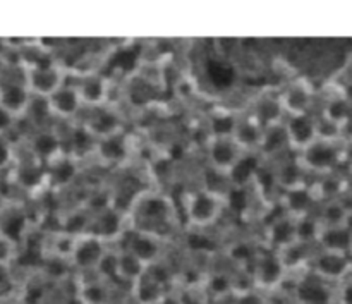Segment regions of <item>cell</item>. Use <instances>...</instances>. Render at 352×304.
Instances as JSON below:
<instances>
[{"instance_id":"cell-1","label":"cell","mask_w":352,"mask_h":304,"mask_svg":"<svg viewBox=\"0 0 352 304\" xmlns=\"http://www.w3.org/2000/svg\"><path fill=\"white\" fill-rule=\"evenodd\" d=\"M299 165L305 169L306 174L329 175L336 174L337 169L342 165V141L318 140L309 144L298 157Z\"/></svg>"},{"instance_id":"cell-2","label":"cell","mask_w":352,"mask_h":304,"mask_svg":"<svg viewBox=\"0 0 352 304\" xmlns=\"http://www.w3.org/2000/svg\"><path fill=\"white\" fill-rule=\"evenodd\" d=\"M223 212V196L212 189H199L191 193L186 202L188 222L196 229L210 227L220 219Z\"/></svg>"},{"instance_id":"cell-3","label":"cell","mask_w":352,"mask_h":304,"mask_svg":"<svg viewBox=\"0 0 352 304\" xmlns=\"http://www.w3.org/2000/svg\"><path fill=\"white\" fill-rule=\"evenodd\" d=\"M24 85L28 86L31 95H36L40 98L47 100L60 86L65 85V76L60 67L54 65L52 62H43V64L33 65L28 71Z\"/></svg>"},{"instance_id":"cell-4","label":"cell","mask_w":352,"mask_h":304,"mask_svg":"<svg viewBox=\"0 0 352 304\" xmlns=\"http://www.w3.org/2000/svg\"><path fill=\"white\" fill-rule=\"evenodd\" d=\"M309 265H311V274L325 281L327 284L342 282L349 277L352 270V257L318 250V253L313 254Z\"/></svg>"},{"instance_id":"cell-5","label":"cell","mask_w":352,"mask_h":304,"mask_svg":"<svg viewBox=\"0 0 352 304\" xmlns=\"http://www.w3.org/2000/svg\"><path fill=\"white\" fill-rule=\"evenodd\" d=\"M244 151L241 150L239 144L234 141L232 136H220L210 138L208 146H206V157H208L210 167L213 172L219 174H230L237 162L243 158Z\"/></svg>"},{"instance_id":"cell-6","label":"cell","mask_w":352,"mask_h":304,"mask_svg":"<svg viewBox=\"0 0 352 304\" xmlns=\"http://www.w3.org/2000/svg\"><path fill=\"white\" fill-rule=\"evenodd\" d=\"M285 275H287V270H285L277 251L260 254L256 258V265H254L253 272L254 289L261 292L275 291V289L284 284Z\"/></svg>"},{"instance_id":"cell-7","label":"cell","mask_w":352,"mask_h":304,"mask_svg":"<svg viewBox=\"0 0 352 304\" xmlns=\"http://www.w3.org/2000/svg\"><path fill=\"white\" fill-rule=\"evenodd\" d=\"M107 253V244L95 234H81L72 243L69 257L71 263L79 270H95L98 261Z\"/></svg>"},{"instance_id":"cell-8","label":"cell","mask_w":352,"mask_h":304,"mask_svg":"<svg viewBox=\"0 0 352 304\" xmlns=\"http://www.w3.org/2000/svg\"><path fill=\"white\" fill-rule=\"evenodd\" d=\"M278 100H280L285 117L306 116V113H313L315 91H313L309 83L299 79V81L291 83L284 91L278 93Z\"/></svg>"},{"instance_id":"cell-9","label":"cell","mask_w":352,"mask_h":304,"mask_svg":"<svg viewBox=\"0 0 352 304\" xmlns=\"http://www.w3.org/2000/svg\"><path fill=\"white\" fill-rule=\"evenodd\" d=\"M284 126L285 133H287L289 148L296 150L298 153L318 140V117L313 113L285 117Z\"/></svg>"},{"instance_id":"cell-10","label":"cell","mask_w":352,"mask_h":304,"mask_svg":"<svg viewBox=\"0 0 352 304\" xmlns=\"http://www.w3.org/2000/svg\"><path fill=\"white\" fill-rule=\"evenodd\" d=\"M48 116L60 117V119H72L82 109V102L76 85H64L45 100Z\"/></svg>"},{"instance_id":"cell-11","label":"cell","mask_w":352,"mask_h":304,"mask_svg":"<svg viewBox=\"0 0 352 304\" xmlns=\"http://www.w3.org/2000/svg\"><path fill=\"white\" fill-rule=\"evenodd\" d=\"M294 301L298 304H333L336 294L322 279L308 275L298 281L294 287Z\"/></svg>"},{"instance_id":"cell-12","label":"cell","mask_w":352,"mask_h":304,"mask_svg":"<svg viewBox=\"0 0 352 304\" xmlns=\"http://www.w3.org/2000/svg\"><path fill=\"white\" fill-rule=\"evenodd\" d=\"M76 88H78L82 107L98 109V107L105 105L107 98H109V83L98 72H88L82 76Z\"/></svg>"},{"instance_id":"cell-13","label":"cell","mask_w":352,"mask_h":304,"mask_svg":"<svg viewBox=\"0 0 352 304\" xmlns=\"http://www.w3.org/2000/svg\"><path fill=\"white\" fill-rule=\"evenodd\" d=\"M316 202L318 199H316L315 191L308 184H302L284 191L282 206H284L285 215L292 217V219H299V217L313 215V208L316 206Z\"/></svg>"},{"instance_id":"cell-14","label":"cell","mask_w":352,"mask_h":304,"mask_svg":"<svg viewBox=\"0 0 352 304\" xmlns=\"http://www.w3.org/2000/svg\"><path fill=\"white\" fill-rule=\"evenodd\" d=\"M85 129L96 140H103V138L122 134V120H120V116H117L112 110L98 107V109H93L91 117L85 124Z\"/></svg>"},{"instance_id":"cell-15","label":"cell","mask_w":352,"mask_h":304,"mask_svg":"<svg viewBox=\"0 0 352 304\" xmlns=\"http://www.w3.org/2000/svg\"><path fill=\"white\" fill-rule=\"evenodd\" d=\"M316 246L320 251L352 257V229L349 226L322 227L318 239H316Z\"/></svg>"},{"instance_id":"cell-16","label":"cell","mask_w":352,"mask_h":304,"mask_svg":"<svg viewBox=\"0 0 352 304\" xmlns=\"http://www.w3.org/2000/svg\"><path fill=\"white\" fill-rule=\"evenodd\" d=\"M0 107L19 117L31 107V93L24 83H6L0 86Z\"/></svg>"},{"instance_id":"cell-17","label":"cell","mask_w":352,"mask_h":304,"mask_svg":"<svg viewBox=\"0 0 352 304\" xmlns=\"http://www.w3.org/2000/svg\"><path fill=\"white\" fill-rule=\"evenodd\" d=\"M263 131L265 127H261L251 116L239 117L232 138L243 151H258L261 138H263Z\"/></svg>"},{"instance_id":"cell-18","label":"cell","mask_w":352,"mask_h":304,"mask_svg":"<svg viewBox=\"0 0 352 304\" xmlns=\"http://www.w3.org/2000/svg\"><path fill=\"white\" fill-rule=\"evenodd\" d=\"M268 243L275 251H282L289 248L291 244L298 243V236H296V219L289 215L278 217L275 222L270 224L268 227Z\"/></svg>"},{"instance_id":"cell-19","label":"cell","mask_w":352,"mask_h":304,"mask_svg":"<svg viewBox=\"0 0 352 304\" xmlns=\"http://www.w3.org/2000/svg\"><path fill=\"white\" fill-rule=\"evenodd\" d=\"M261 127H270L278 122H284V110H282L278 95H265L254 102L253 112L250 113Z\"/></svg>"},{"instance_id":"cell-20","label":"cell","mask_w":352,"mask_h":304,"mask_svg":"<svg viewBox=\"0 0 352 304\" xmlns=\"http://www.w3.org/2000/svg\"><path fill=\"white\" fill-rule=\"evenodd\" d=\"M124 250L133 253L136 258H140L146 267L157 263L158 257H160V244H158L157 237H153L148 232L133 234V237H131Z\"/></svg>"},{"instance_id":"cell-21","label":"cell","mask_w":352,"mask_h":304,"mask_svg":"<svg viewBox=\"0 0 352 304\" xmlns=\"http://www.w3.org/2000/svg\"><path fill=\"white\" fill-rule=\"evenodd\" d=\"M322 227H342L349 226L352 220V210L344 199H330L322 206V212L316 215Z\"/></svg>"},{"instance_id":"cell-22","label":"cell","mask_w":352,"mask_h":304,"mask_svg":"<svg viewBox=\"0 0 352 304\" xmlns=\"http://www.w3.org/2000/svg\"><path fill=\"white\" fill-rule=\"evenodd\" d=\"M165 294H167L165 285H162L160 282L155 281V279L148 274V270L140 281L133 284L134 304H158Z\"/></svg>"},{"instance_id":"cell-23","label":"cell","mask_w":352,"mask_h":304,"mask_svg":"<svg viewBox=\"0 0 352 304\" xmlns=\"http://www.w3.org/2000/svg\"><path fill=\"white\" fill-rule=\"evenodd\" d=\"M30 146L38 160L54 162L60 153V138L54 131H40L33 136Z\"/></svg>"},{"instance_id":"cell-24","label":"cell","mask_w":352,"mask_h":304,"mask_svg":"<svg viewBox=\"0 0 352 304\" xmlns=\"http://www.w3.org/2000/svg\"><path fill=\"white\" fill-rule=\"evenodd\" d=\"M285 148H289V140L284 122L265 127L258 155H261V157H275V155L282 153Z\"/></svg>"},{"instance_id":"cell-25","label":"cell","mask_w":352,"mask_h":304,"mask_svg":"<svg viewBox=\"0 0 352 304\" xmlns=\"http://www.w3.org/2000/svg\"><path fill=\"white\" fill-rule=\"evenodd\" d=\"M146 265L140 258L134 257L133 253L126 250L117 251V277H119V281L134 284L146 274Z\"/></svg>"},{"instance_id":"cell-26","label":"cell","mask_w":352,"mask_h":304,"mask_svg":"<svg viewBox=\"0 0 352 304\" xmlns=\"http://www.w3.org/2000/svg\"><path fill=\"white\" fill-rule=\"evenodd\" d=\"M95 151L107 164H117L127 157V143L122 134H116V136L98 140V143L95 144Z\"/></svg>"},{"instance_id":"cell-27","label":"cell","mask_w":352,"mask_h":304,"mask_svg":"<svg viewBox=\"0 0 352 304\" xmlns=\"http://www.w3.org/2000/svg\"><path fill=\"white\" fill-rule=\"evenodd\" d=\"M351 117L352 109L349 107V103L342 98L340 93H337L336 96H330L322 109V119L337 127H342Z\"/></svg>"},{"instance_id":"cell-28","label":"cell","mask_w":352,"mask_h":304,"mask_svg":"<svg viewBox=\"0 0 352 304\" xmlns=\"http://www.w3.org/2000/svg\"><path fill=\"white\" fill-rule=\"evenodd\" d=\"M170 203L162 196H150L138 206V213L143 220L150 222H167L170 219Z\"/></svg>"},{"instance_id":"cell-29","label":"cell","mask_w":352,"mask_h":304,"mask_svg":"<svg viewBox=\"0 0 352 304\" xmlns=\"http://www.w3.org/2000/svg\"><path fill=\"white\" fill-rule=\"evenodd\" d=\"M275 179H277V184L280 186L284 191H287V189L306 184V172L305 169L299 165L298 160H292L278 169L277 174H275Z\"/></svg>"},{"instance_id":"cell-30","label":"cell","mask_w":352,"mask_h":304,"mask_svg":"<svg viewBox=\"0 0 352 304\" xmlns=\"http://www.w3.org/2000/svg\"><path fill=\"white\" fill-rule=\"evenodd\" d=\"M258 171H260V158L253 157V155H248V157L243 155L236 167L230 171V181L234 182L236 188H239V186L246 184L250 179H253L258 174Z\"/></svg>"},{"instance_id":"cell-31","label":"cell","mask_w":352,"mask_h":304,"mask_svg":"<svg viewBox=\"0 0 352 304\" xmlns=\"http://www.w3.org/2000/svg\"><path fill=\"white\" fill-rule=\"evenodd\" d=\"M78 174V165H76L74 158H58V160L52 162L50 172L48 177L55 186H65L72 181Z\"/></svg>"},{"instance_id":"cell-32","label":"cell","mask_w":352,"mask_h":304,"mask_svg":"<svg viewBox=\"0 0 352 304\" xmlns=\"http://www.w3.org/2000/svg\"><path fill=\"white\" fill-rule=\"evenodd\" d=\"M119 232H120L119 212H116V210L112 208L103 210V212L98 215V219H96V230L91 234H95V236L102 237V239L105 241V239H110V237H116Z\"/></svg>"},{"instance_id":"cell-33","label":"cell","mask_w":352,"mask_h":304,"mask_svg":"<svg viewBox=\"0 0 352 304\" xmlns=\"http://www.w3.org/2000/svg\"><path fill=\"white\" fill-rule=\"evenodd\" d=\"M234 281L227 274H213L206 279L205 294L206 298H229L234 294Z\"/></svg>"},{"instance_id":"cell-34","label":"cell","mask_w":352,"mask_h":304,"mask_svg":"<svg viewBox=\"0 0 352 304\" xmlns=\"http://www.w3.org/2000/svg\"><path fill=\"white\" fill-rule=\"evenodd\" d=\"M79 298L85 301V304H109L110 291L107 287V282L93 281L86 282L78 289Z\"/></svg>"},{"instance_id":"cell-35","label":"cell","mask_w":352,"mask_h":304,"mask_svg":"<svg viewBox=\"0 0 352 304\" xmlns=\"http://www.w3.org/2000/svg\"><path fill=\"white\" fill-rule=\"evenodd\" d=\"M322 226H320L318 219L315 215H306L296 219V236H298V243L305 244H316L318 234Z\"/></svg>"},{"instance_id":"cell-36","label":"cell","mask_w":352,"mask_h":304,"mask_svg":"<svg viewBox=\"0 0 352 304\" xmlns=\"http://www.w3.org/2000/svg\"><path fill=\"white\" fill-rule=\"evenodd\" d=\"M26 230V217L23 213H10L0 224V232H2L3 239L10 241V243H17L23 239V234Z\"/></svg>"},{"instance_id":"cell-37","label":"cell","mask_w":352,"mask_h":304,"mask_svg":"<svg viewBox=\"0 0 352 304\" xmlns=\"http://www.w3.org/2000/svg\"><path fill=\"white\" fill-rule=\"evenodd\" d=\"M239 117H236L234 113L223 112V113H215L212 117V122H210V127H212V136L220 138V136H232L234 129H236V124Z\"/></svg>"},{"instance_id":"cell-38","label":"cell","mask_w":352,"mask_h":304,"mask_svg":"<svg viewBox=\"0 0 352 304\" xmlns=\"http://www.w3.org/2000/svg\"><path fill=\"white\" fill-rule=\"evenodd\" d=\"M19 182L28 189L38 188L41 182L45 181L47 174L43 172V169L40 167L38 164H28L24 167L19 169Z\"/></svg>"},{"instance_id":"cell-39","label":"cell","mask_w":352,"mask_h":304,"mask_svg":"<svg viewBox=\"0 0 352 304\" xmlns=\"http://www.w3.org/2000/svg\"><path fill=\"white\" fill-rule=\"evenodd\" d=\"M95 270L98 272V275L102 277V281H105V282L119 281V277H117V253L107 250V253L103 254L102 260L98 261V265H96Z\"/></svg>"},{"instance_id":"cell-40","label":"cell","mask_w":352,"mask_h":304,"mask_svg":"<svg viewBox=\"0 0 352 304\" xmlns=\"http://www.w3.org/2000/svg\"><path fill=\"white\" fill-rule=\"evenodd\" d=\"M95 138L85 129V126L79 127L72 136V146H74L76 155H85L89 150L95 151Z\"/></svg>"},{"instance_id":"cell-41","label":"cell","mask_w":352,"mask_h":304,"mask_svg":"<svg viewBox=\"0 0 352 304\" xmlns=\"http://www.w3.org/2000/svg\"><path fill=\"white\" fill-rule=\"evenodd\" d=\"M234 304H268L267 298L261 291L251 287V289H241L232 294Z\"/></svg>"},{"instance_id":"cell-42","label":"cell","mask_w":352,"mask_h":304,"mask_svg":"<svg viewBox=\"0 0 352 304\" xmlns=\"http://www.w3.org/2000/svg\"><path fill=\"white\" fill-rule=\"evenodd\" d=\"M337 304H352V279L347 277L340 282V287L336 294Z\"/></svg>"},{"instance_id":"cell-43","label":"cell","mask_w":352,"mask_h":304,"mask_svg":"<svg viewBox=\"0 0 352 304\" xmlns=\"http://www.w3.org/2000/svg\"><path fill=\"white\" fill-rule=\"evenodd\" d=\"M208 72L210 74H217V72H219V76L213 78V81L219 83V85H226V83H229L230 79H232L230 69L223 64H213V67H210Z\"/></svg>"},{"instance_id":"cell-44","label":"cell","mask_w":352,"mask_h":304,"mask_svg":"<svg viewBox=\"0 0 352 304\" xmlns=\"http://www.w3.org/2000/svg\"><path fill=\"white\" fill-rule=\"evenodd\" d=\"M14 122H16V117H14L10 112H7L3 107H0V136L9 133V131L12 129Z\"/></svg>"},{"instance_id":"cell-45","label":"cell","mask_w":352,"mask_h":304,"mask_svg":"<svg viewBox=\"0 0 352 304\" xmlns=\"http://www.w3.org/2000/svg\"><path fill=\"white\" fill-rule=\"evenodd\" d=\"M12 160V148L7 143L6 138L0 136V169H6Z\"/></svg>"},{"instance_id":"cell-46","label":"cell","mask_w":352,"mask_h":304,"mask_svg":"<svg viewBox=\"0 0 352 304\" xmlns=\"http://www.w3.org/2000/svg\"><path fill=\"white\" fill-rule=\"evenodd\" d=\"M181 298V304H208V298L206 294H195V292H186V294H179Z\"/></svg>"},{"instance_id":"cell-47","label":"cell","mask_w":352,"mask_h":304,"mask_svg":"<svg viewBox=\"0 0 352 304\" xmlns=\"http://www.w3.org/2000/svg\"><path fill=\"white\" fill-rule=\"evenodd\" d=\"M342 165H347L352 172V140L342 141Z\"/></svg>"},{"instance_id":"cell-48","label":"cell","mask_w":352,"mask_h":304,"mask_svg":"<svg viewBox=\"0 0 352 304\" xmlns=\"http://www.w3.org/2000/svg\"><path fill=\"white\" fill-rule=\"evenodd\" d=\"M340 95H342V98L346 100L347 103H349V107L352 109V79L349 81H346L342 85V88H340Z\"/></svg>"},{"instance_id":"cell-49","label":"cell","mask_w":352,"mask_h":304,"mask_svg":"<svg viewBox=\"0 0 352 304\" xmlns=\"http://www.w3.org/2000/svg\"><path fill=\"white\" fill-rule=\"evenodd\" d=\"M60 304H85V301L79 298L78 292H74L72 296H67V298H64V301H62Z\"/></svg>"},{"instance_id":"cell-50","label":"cell","mask_w":352,"mask_h":304,"mask_svg":"<svg viewBox=\"0 0 352 304\" xmlns=\"http://www.w3.org/2000/svg\"><path fill=\"white\" fill-rule=\"evenodd\" d=\"M208 304H234L232 296L229 298H208Z\"/></svg>"},{"instance_id":"cell-51","label":"cell","mask_w":352,"mask_h":304,"mask_svg":"<svg viewBox=\"0 0 352 304\" xmlns=\"http://www.w3.org/2000/svg\"><path fill=\"white\" fill-rule=\"evenodd\" d=\"M2 69H3V65H2V61H0V74H2Z\"/></svg>"},{"instance_id":"cell-52","label":"cell","mask_w":352,"mask_h":304,"mask_svg":"<svg viewBox=\"0 0 352 304\" xmlns=\"http://www.w3.org/2000/svg\"><path fill=\"white\" fill-rule=\"evenodd\" d=\"M120 304H134V303H120Z\"/></svg>"}]
</instances>
